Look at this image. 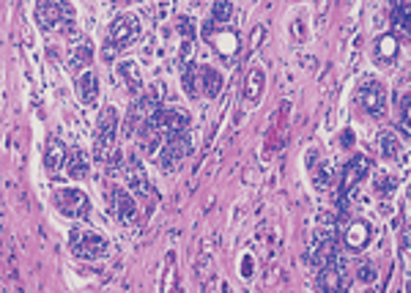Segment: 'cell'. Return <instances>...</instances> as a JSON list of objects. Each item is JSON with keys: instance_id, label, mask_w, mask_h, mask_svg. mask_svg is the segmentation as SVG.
I'll list each match as a JSON object with an SVG mask.
<instances>
[{"instance_id": "e0dca14e", "label": "cell", "mask_w": 411, "mask_h": 293, "mask_svg": "<svg viewBox=\"0 0 411 293\" xmlns=\"http://www.w3.org/2000/svg\"><path fill=\"white\" fill-rule=\"evenodd\" d=\"M64 164H66L64 143L55 140V137H50V140H47V148H44V167H47L50 173H58Z\"/></svg>"}, {"instance_id": "4316f807", "label": "cell", "mask_w": 411, "mask_h": 293, "mask_svg": "<svg viewBox=\"0 0 411 293\" xmlns=\"http://www.w3.org/2000/svg\"><path fill=\"white\" fill-rule=\"evenodd\" d=\"M376 192L381 197H392L398 192V178H392V176H386V173H379L376 176Z\"/></svg>"}, {"instance_id": "d4e9b609", "label": "cell", "mask_w": 411, "mask_h": 293, "mask_svg": "<svg viewBox=\"0 0 411 293\" xmlns=\"http://www.w3.org/2000/svg\"><path fill=\"white\" fill-rule=\"evenodd\" d=\"M409 3H395V11H392V25H395V33L406 36L409 33Z\"/></svg>"}, {"instance_id": "83f0119b", "label": "cell", "mask_w": 411, "mask_h": 293, "mask_svg": "<svg viewBox=\"0 0 411 293\" xmlns=\"http://www.w3.org/2000/svg\"><path fill=\"white\" fill-rule=\"evenodd\" d=\"M332 178H335L332 164H321L316 173H313V181H316V187H321V190H326V187L332 184Z\"/></svg>"}, {"instance_id": "52a82bcc", "label": "cell", "mask_w": 411, "mask_h": 293, "mask_svg": "<svg viewBox=\"0 0 411 293\" xmlns=\"http://www.w3.org/2000/svg\"><path fill=\"white\" fill-rule=\"evenodd\" d=\"M53 203H55V208L64 217L85 220L91 214V200H88L85 192H80V190H55L53 192Z\"/></svg>"}, {"instance_id": "2e32d148", "label": "cell", "mask_w": 411, "mask_h": 293, "mask_svg": "<svg viewBox=\"0 0 411 293\" xmlns=\"http://www.w3.org/2000/svg\"><path fill=\"white\" fill-rule=\"evenodd\" d=\"M222 91V74L211 66L200 64V97L214 99Z\"/></svg>"}, {"instance_id": "ffe728a7", "label": "cell", "mask_w": 411, "mask_h": 293, "mask_svg": "<svg viewBox=\"0 0 411 293\" xmlns=\"http://www.w3.org/2000/svg\"><path fill=\"white\" fill-rule=\"evenodd\" d=\"M181 88H184V94L187 97H200V64H190L184 66V77H181Z\"/></svg>"}, {"instance_id": "277c9868", "label": "cell", "mask_w": 411, "mask_h": 293, "mask_svg": "<svg viewBox=\"0 0 411 293\" xmlns=\"http://www.w3.org/2000/svg\"><path fill=\"white\" fill-rule=\"evenodd\" d=\"M69 250L83 261H96V258H104L107 241L96 230H71L69 233Z\"/></svg>"}, {"instance_id": "8fae6325", "label": "cell", "mask_w": 411, "mask_h": 293, "mask_svg": "<svg viewBox=\"0 0 411 293\" xmlns=\"http://www.w3.org/2000/svg\"><path fill=\"white\" fill-rule=\"evenodd\" d=\"M356 101L368 115H384L386 113V91L376 80H368L359 91H356Z\"/></svg>"}, {"instance_id": "7a4b0ae2", "label": "cell", "mask_w": 411, "mask_h": 293, "mask_svg": "<svg viewBox=\"0 0 411 293\" xmlns=\"http://www.w3.org/2000/svg\"><path fill=\"white\" fill-rule=\"evenodd\" d=\"M140 17L137 14H118L113 22H110V31H107V50L104 55L110 58L116 50H127L132 47L137 38H140Z\"/></svg>"}, {"instance_id": "7402d4cb", "label": "cell", "mask_w": 411, "mask_h": 293, "mask_svg": "<svg viewBox=\"0 0 411 293\" xmlns=\"http://www.w3.org/2000/svg\"><path fill=\"white\" fill-rule=\"evenodd\" d=\"M395 55H398V36H392V33L379 36V41H376V58H379V64H389Z\"/></svg>"}, {"instance_id": "7c38bea8", "label": "cell", "mask_w": 411, "mask_h": 293, "mask_svg": "<svg viewBox=\"0 0 411 293\" xmlns=\"http://www.w3.org/2000/svg\"><path fill=\"white\" fill-rule=\"evenodd\" d=\"M110 211L113 217L121 222V225H132L137 220V203L129 192H121V190H113L110 192Z\"/></svg>"}, {"instance_id": "ba28073f", "label": "cell", "mask_w": 411, "mask_h": 293, "mask_svg": "<svg viewBox=\"0 0 411 293\" xmlns=\"http://www.w3.org/2000/svg\"><path fill=\"white\" fill-rule=\"evenodd\" d=\"M192 151V140L187 131H179V134H173V137H167L165 140V145H162V154H159V167L162 170H176L179 164L184 162V157H190Z\"/></svg>"}, {"instance_id": "f546056e", "label": "cell", "mask_w": 411, "mask_h": 293, "mask_svg": "<svg viewBox=\"0 0 411 293\" xmlns=\"http://www.w3.org/2000/svg\"><path fill=\"white\" fill-rule=\"evenodd\" d=\"M409 101L411 97L409 94H403V99H400V131H403V137H409Z\"/></svg>"}, {"instance_id": "484cf974", "label": "cell", "mask_w": 411, "mask_h": 293, "mask_svg": "<svg viewBox=\"0 0 411 293\" xmlns=\"http://www.w3.org/2000/svg\"><path fill=\"white\" fill-rule=\"evenodd\" d=\"M230 17H233V3L217 0V3L211 6V22H214V25H225Z\"/></svg>"}, {"instance_id": "d6a6232c", "label": "cell", "mask_w": 411, "mask_h": 293, "mask_svg": "<svg viewBox=\"0 0 411 293\" xmlns=\"http://www.w3.org/2000/svg\"><path fill=\"white\" fill-rule=\"evenodd\" d=\"M343 143H346V145H351V143H354V137H351V131H346V134H343Z\"/></svg>"}, {"instance_id": "30bf717a", "label": "cell", "mask_w": 411, "mask_h": 293, "mask_svg": "<svg viewBox=\"0 0 411 293\" xmlns=\"http://www.w3.org/2000/svg\"><path fill=\"white\" fill-rule=\"evenodd\" d=\"M368 170H370V159L368 157H354L351 162L346 164V170H343V184H340V206H343V211H346L348 200L354 195V190L359 187V181L368 176Z\"/></svg>"}, {"instance_id": "4dcf8cb0", "label": "cell", "mask_w": 411, "mask_h": 293, "mask_svg": "<svg viewBox=\"0 0 411 293\" xmlns=\"http://www.w3.org/2000/svg\"><path fill=\"white\" fill-rule=\"evenodd\" d=\"M179 33L184 36V41H192V38H195V28H192V20H190V17H184V20L179 22Z\"/></svg>"}, {"instance_id": "5b68a950", "label": "cell", "mask_w": 411, "mask_h": 293, "mask_svg": "<svg viewBox=\"0 0 411 293\" xmlns=\"http://www.w3.org/2000/svg\"><path fill=\"white\" fill-rule=\"evenodd\" d=\"M203 38L220 52L222 58H236L239 55V47H242V41H239V33L233 31V28H228V25H214L211 20L203 25Z\"/></svg>"}, {"instance_id": "4fadbf2b", "label": "cell", "mask_w": 411, "mask_h": 293, "mask_svg": "<svg viewBox=\"0 0 411 293\" xmlns=\"http://www.w3.org/2000/svg\"><path fill=\"white\" fill-rule=\"evenodd\" d=\"M343 241H346L348 250H354V252L365 250L368 241H370V225H368L365 220H351L346 233H343Z\"/></svg>"}, {"instance_id": "5bb4252c", "label": "cell", "mask_w": 411, "mask_h": 293, "mask_svg": "<svg viewBox=\"0 0 411 293\" xmlns=\"http://www.w3.org/2000/svg\"><path fill=\"white\" fill-rule=\"evenodd\" d=\"M263 85H266V74H263L260 69H250V71L244 74V85H242V99H244V104L253 107L255 101L260 99V94H263Z\"/></svg>"}, {"instance_id": "f1b7e54d", "label": "cell", "mask_w": 411, "mask_h": 293, "mask_svg": "<svg viewBox=\"0 0 411 293\" xmlns=\"http://www.w3.org/2000/svg\"><path fill=\"white\" fill-rule=\"evenodd\" d=\"M356 280L365 283V285L376 283V269H373L370 263H359V266H356Z\"/></svg>"}, {"instance_id": "603a6c76", "label": "cell", "mask_w": 411, "mask_h": 293, "mask_svg": "<svg viewBox=\"0 0 411 293\" xmlns=\"http://www.w3.org/2000/svg\"><path fill=\"white\" fill-rule=\"evenodd\" d=\"M118 71L124 74V80H127V85H129V91H132V94H140V91H143V77H140L137 66L132 64V61L118 64Z\"/></svg>"}, {"instance_id": "1f68e13d", "label": "cell", "mask_w": 411, "mask_h": 293, "mask_svg": "<svg viewBox=\"0 0 411 293\" xmlns=\"http://www.w3.org/2000/svg\"><path fill=\"white\" fill-rule=\"evenodd\" d=\"M192 55V41H184V47H181V58H190Z\"/></svg>"}, {"instance_id": "d6986e66", "label": "cell", "mask_w": 411, "mask_h": 293, "mask_svg": "<svg viewBox=\"0 0 411 293\" xmlns=\"http://www.w3.org/2000/svg\"><path fill=\"white\" fill-rule=\"evenodd\" d=\"M66 176L71 178V181H83V178H88V159H85V154H80V151H71L69 157H66Z\"/></svg>"}, {"instance_id": "3957f363", "label": "cell", "mask_w": 411, "mask_h": 293, "mask_svg": "<svg viewBox=\"0 0 411 293\" xmlns=\"http://www.w3.org/2000/svg\"><path fill=\"white\" fill-rule=\"evenodd\" d=\"M116 137H118V113L113 107H104L99 115V127H96V159L107 162L118 148H116Z\"/></svg>"}, {"instance_id": "9a60e30c", "label": "cell", "mask_w": 411, "mask_h": 293, "mask_svg": "<svg viewBox=\"0 0 411 293\" xmlns=\"http://www.w3.org/2000/svg\"><path fill=\"white\" fill-rule=\"evenodd\" d=\"M94 61V47L91 41H80V44H71V52H69V69L77 74L83 69H88Z\"/></svg>"}, {"instance_id": "ac0fdd59", "label": "cell", "mask_w": 411, "mask_h": 293, "mask_svg": "<svg viewBox=\"0 0 411 293\" xmlns=\"http://www.w3.org/2000/svg\"><path fill=\"white\" fill-rule=\"evenodd\" d=\"M124 176H127L129 187L134 195H146L148 192V178H146V170L137 159H129V164L124 167Z\"/></svg>"}, {"instance_id": "6da1fadb", "label": "cell", "mask_w": 411, "mask_h": 293, "mask_svg": "<svg viewBox=\"0 0 411 293\" xmlns=\"http://www.w3.org/2000/svg\"><path fill=\"white\" fill-rule=\"evenodd\" d=\"M74 8L69 3H61V0H44L36 6V20L44 31L53 33H71L74 31Z\"/></svg>"}, {"instance_id": "cb8c5ba5", "label": "cell", "mask_w": 411, "mask_h": 293, "mask_svg": "<svg viewBox=\"0 0 411 293\" xmlns=\"http://www.w3.org/2000/svg\"><path fill=\"white\" fill-rule=\"evenodd\" d=\"M379 151H381L384 159H398V157H400V143H398V137H392L389 131H381Z\"/></svg>"}, {"instance_id": "9c48e42d", "label": "cell", "mask_w": 411, "mask_h": 293, "mask_svg": "<svg viewBox=\"0 0 411 293\" xmlns=\"http://www.w3.org/2000/svg\"><path fill=\"white\" fill-rule=\"evenodd\" d=\"M318 291H326V293H337V291H346L348 288V280H346V263L340 255H335L329 263L321 266L318 271V280H316Z\"/></svg>"}, {"instance_id": "8992f818", "label": "cell", "mask_w": 411, "mask_h": 293, "mask_svg": "<svg viewBox=\"0 0 411 293\" xmlns=\"http://www.w3.org/2000/svg\"><path fill=\"white\" fill-rule=\"evenodd\" d=\"M146 124L167 140V137H173V134H179V131H187V127H190V115L181 113V110H173V107H159Z\"/></svg>"}, {"instance_id": "44dd1931", "label": "cell", "mask_w": 411, "mask_h": 293, "mask_svg": "<svg viewBox=\"0 0 411 293\" xmlns=\"http://www.w3.org/2000/svg\"><path fill=\"white\" fill-rule=\"evenodd\" d=\"M77 91H80V97H83L85 104H94L96 97H99V77H96L94 71H85L77 80Z\"/></svg>"}]
</instances>
